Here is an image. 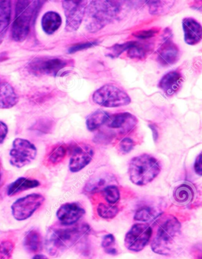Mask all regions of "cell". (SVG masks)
<instances>
[{
  "label": "cell",
  "instance_id": "1",
  "mask_svg": "<svg viewBox=\"0 0 202 259\" xmlns=\"http://www.w3.org/2000/svg\"><path fill=\"white\" fill-rule=\"evenodd\" d=\"M53 226L48 230L46 248L52 257L74 246L90 232L89 226Z\"/></svg>",
  "mask_w": 202,
  "mask_h": 259
},
{
  "label": "cell",
  "instance_id": "2",
  "mask_svg": "<svg viewBox=\"0 0 202 259\" xmlns=\"http://www.w3.org/2000/svg\"><path fill=\"white\" fill-rule=\"evenodd\" d=\"M124 2L92 1L87 6L86 29L96 33L119 18L123 10Z\"/></svg>",
  "mask_w": 202,
  "mask_h": 259
},
{
  "label": "cell",
  "instance_id": "3",
  "mask_svg": "<svg viewBox=\"0 0 202 259\" xmlns=\"http://www.w3.org/2000/svg\"><path fill=\"white\" fill-rule=\"evenodd\" d=\"M44 2L17 1L16 16L12 27V37L17 42L26 40L30 33L34 19L39 12Z\"/></svg>",
  "mask_w": 202,
  "mask_h": 259
},
{
  "label": "cell",
  "instance_id": "4",
  "mask_svg": "<svg viewBox=\"0 0 202 259\" xmlns=\"http://www.w3.org/2000/svg\"><path fill=\"white\" fill-rule=\"evenodd\" d=\"M180 229V223L175 217L168 215L161 219L157 233L151 243L152 251L161 255L172 254Z\"/></svg>",
  "mask_w": 202,
  "mask_h": 259
},
{
  "label": "cell",
  "instance_id": "5",
  "mask_svg": "<svg viewBox=\"0 0 202 259\" xmlns=\"http://www.w3.org/2000/svg\"><path fill=\"white\" fill-rule=\"evenodd\" d=\"M161 171V166L154 157L148 154L134 157L128 166V175L132 183L138 186L151 183Z\"/></svg>",
  "mask_w": 202,
  "mask_h": 259
},
{
  "label": "cell",
  "instance_id": "6",
  "mask_svg": "<svg viewBox=\"0 0 202 259\" xmlns=\"http://www.w3.org/2000/svg\"><path fill=\"white\" fill-rule=\"evenodd\" d=\"M93 102L103 107L114 108L128 106L131 98L124 90L114 84H106L94 93Z\"/></svg>",
  "mask_w": 202,
  "mask_h": 259
},
{
  "label": "cell",
  "instance_id": "7",
  "mask_svg": "<svg viewBox=\"0 0 202 259\" xmlns=\"http://www.w3.org/2000/svg\"><path fill=\"white\" fill-rule=\"evenodd\" d=\"M74 64L72 60L59 58L41 57L33 59L27 65L28 71L37 76H56L61 69Z\"/></svg>",
  "mask_w": 202,
  "mask_h": 259
},
{
  "label": "cell",
  "instance_id": "8",
  "mask_svg": "<svg viewBox=\"0 0 202 259\" xmlns=\"http://www.w3.org/2000/svg\"><path fill=\"white\" fill-rule=\"evenodd\" d=\"M36 155L37 149L33 143L26 139L17 138L10 152V163L13 166L22 168L32 163Z\"/></svg>",
  "mask_w": 202,
  "mask_h": 259
},
{
  "label": "cell",
  "instance_id": "9",
  "mask_svg": "<svg viewBox=\"0 0 202 259\" xmlns=\"http://www.w3.org/2000/svg\"><path fill=\"white\" fill-rule=\"evenodd\" d=\"M44 201L45 197L39 194H32L17 199L12 205L13 218L17 221L30 218Z\"/></svg>",
  "mask_w": 202,
  "mask_h": 259
},
{
  "label": "cell",
  "instance_id": "10",
  "mask_svg": "<svg viewBox=\"0 0 202 259\" xmlns=\"http://www.w3.org/2000/svg\"><path fill=\"white\" fill-rule=\"evenodd\" d=\"M152 235V229L148 224H135L125 236V247L132 251H140L147 246Z\"/></svg>",
  "mask_w": 202,
  "mask_h": 259
},
{
  "label": "cell",
  "instance_id": "11",
  "mask_svg": "<svg viewBox=\"0 0 202 259\" xmlns=\"http://www.w3.org/2000/svg\"><path fill=\"white\" fill-rule=\"evenodd\" d=\"M88 1H63V8L66 17L65 30L68 32H74L79 29L85 16Z\"/></svg>",
  "mask_w": 202,
  "mask_h": 259
},
{
  "label": "cell",
  "instance_id": "12",
  "mask_svg": "<svg viewBox=\"0 0 202 259\" xmlns=\"http://www.w3.org/2000/svg\"><path fill=\"white\" fill-rule=\"evenodd\" d=\"M71 157L69 168L72 172H78L91 162L95 150L91 146L86 144H75L69 146Z\"/></svg>",
  "mask_w": 202,
  "mask_h": 259
},
{
  "label": "cell",
  "instance_id": "13",
  "mask_svg": "<svg viewBox=\"0 0 202 259\" xmlns=\"http://www.w3.org/2000/svg\"><path fill=\"white\" fill-rule=\"evenodd\" d=\"M83 206L78 202H67L58 209L57 216L62 225L72 226L85 215Z\"/></svg>",
  "mask_w": 202,
  "mask_h": 259
},
{
  "label": "cell",
  "instance_id": "14",
  "mask_svg": "<svg viewBox=\"0 0 202 259\" xmlns=\"http://www.w3.org/2000/svg\"><path fill=\"white\" fill-rule=\"evenodd\" d=\"M156 59L163 66H170L176 64L180 58V49L172 39L164 40L156 52Z\"/></svg>",
  "mask_w": 202,
  "mask_h": 259
},
{
  "label": "cell",
  "instance_id": "15",
  "mask_svg": "<svg viewBox=\"0 0 202 259\" xmlns=\"http://www.w3.org/2000/svg\"><path fill=\"white\" fill-rule=\"evenodd\" d=\"M138 119L130 113H120L109 115L106 125L110 128L117 130L121 134H127L138 124Z\"/></svg>",
  "mask_w": 202,
  "mask_h": 259
},
{
  "label": "cell",
  "instance_id": "16",
  "mask_svg": "<svg viewBox=\"0 0 202 259\" xmlns=\"http://www.w3.org/2000/svg\"><path fill=\"white\" fill-rule=\"evenodd\" d=\"M117 180L113 174L101 172L96 174L88 181L85 187V191L88 193L93 194L97 192H103L108 187L115 185Z\"/></svg>",
  "mask_w": 202,
  "mask_h": 259
},
{
  "label": "cell",
  "instance_id": "17",
  "mask_svg": "<svg viewBox=\"0 0 202 259\" xmlns=\"http://www.w3.org/2000/svg\"><path fill=\"white\" fill-rule=\"evenodd\" d=\"M184 41L187 45L194 46L200 43L202 38L201 24L192 17H186L182 21Z\"/></svg>",
  "mask_w": 202,
  "mask_h": 259
},
{
  "label": "cell",
  "instance_id": "18",
  "mask_svg": "<svg viewBox=\"0 0 202 259\" xmlns=\"http://www.w3.org/2000/svg\"><path fill=\"white\" fill-rule=\"evenodd\" d=\"M183 82V76L179 72L171 71L163 76L158 87L166 95L171 96L179 92Z\"/></svg>",
  "mask_w": 202,
  "mask_h": 259
},
{
  "label": "cell",
  "instance_id": "19",
  "mask_svg": "<svg viewBox=\"0 0 202 259\" xmlns=\"http://www.w3.org/2000/svg\"><path fill=\"white\" fill-rule=\"evenodd\" d=\"M69 150V145L57 144L50 147L47 150L43 163L47 167L54 166L60 164L67 156Z\"/></svg>",
  "mask_w": 202,
  "mask_h": 259
},
{
  "label": "cell",
  "instance_id": "20",
  "mask_svg": "<svg viewBox=\"0 0 202 259\" xmlns=\"http://www.w3.org/2000/svg\"><path fill=\"white\" fill-rule=\"evenodd\" d=\"M19 102L13 87L8 82H0V109H8L15 106Z\"/></svg>",
  "mask_w": 202,
  "mask_h": 259
},
{
  "label": "cell",
  "instance_id": "21",
  "mask_svg": "<svg viewBox=\"0 0 202 259\" xmlns=\"http://www.w3.org/2000/svg\"><path fill=\"white\" fill-rule=\"evenodd\" d=\"M40 185V182L37 180L21 177L9 185L8 195L9 197H13L21 192L38 187Z\"/></svg>",
  "mask_w": 202,
  "mask_h": 259
},
{
  "label": "cell",
  "instance_id": "22",
  "mask_svg": "<svg viewBox=\"0 0 202 259\" xmlns=\"http://www.w3.org/2000/svg\"><path fill=\"white\" fill-rule=\"evenodd\" d=\"M24 248L31 254L39 253L43 248V239L39 231L33 229L24 237L23 240Z\"/></svg>",
  "mask_w": 202,
  "mask_h": 259
},
{
  "label": "cell",
  "instance_id": "23",
  "mask_svg": "<svg viewBox=\"0 0 202 259\" xmlns=\"http://www.w3.org/2000/svg\"><path fill=\"white\" fill-rule=\"evenodd\" d=\"M11 2L0 0V45L3 43L11 20Z\"/></svg>",
  "mask_w": 202,
  "mask_h": 259
},
{
  "label": "cell",
  "instance_id": "24",
  "mask_svg": "<svg viewBox=\"0 0 202 259\" xmlns=\"http://www.w3.org/2000/svg\"><path fill=\"white\" fill-rule=\"evenodd\" d=\"M62 24V18L59 14L55 12H48L45 14L42 19V27L48 34H54Z\"/></svg>",
  "mask_w": 202,
  "mask_h": 259
},
{
  "label": "cell",
  "instance_id": "25",
  "mask_svg": "<svg viewBox=\"0 0 202 259\" xmlns=\"http://www.w3.org/2000/svg\"><path fill=\"white\" fill-rule=\"evenodd\" d=\"M194 191L189 184H182L179 185L173 192L175 201L180 204H187L193 201Z\"/></svg>",
  "mask_w": 202,
  "mask_h": 259
},
{
  "label": "cell",
  "instance_id": "26",
  "mask_svg": "<svg viewBox=\"0 0 202 259\" xmlns=\"http://www.w3.org/2000/svg\"><path fill=\"white\" fill-rule=\"evenodd\" d=\"M110 114L102 110L93 112L86 120L87 127L90 132L96 131L101 126L106 124Z\"/></svg>",
  "mask_w": 202,
  "mask_h": 259
},
{
  "label": "cell",
  "instance_id": "27",
  "mask_svg": "<svg viewBox=\"0 0 202 259\" xmlns=\"http://www.w3.org/2000/svg\"><path fill=\"white\" fill-rule=\"evenodd\" d=\"M151 50V45L140 44L134 41L131 47L127 51V55L132 59L144 60Z\"/></svg>",
  "mask_w": 202,
  "mask_h": 259
},
{
  "label": "cell",
  "instance_id": "28",
  "mask_svg": "<svg viewBox=\"0 0 202 259\" xmlns=\"http://www.w3.org/2000/svg\"><path fill=\"white\" fill-rule=\"evenodd\" d=\"M147 3L149 12L153 15H165L170 11L175 3L173 1H149Z\"/></svg>",
  "mask_w": 202,
  "mask_h": 259
},
{
  "label": "cell",
  "instance_id": "29",
  "mask_svg": "<svg viewBox=\"0 0 202 259\" xmlns=\"http://www.w3.org/2000/svg\"><path fill=\"white\" fill-rule=\"evenodd\" d=\"M97 213L100 218L104 219H111L115 218L119 213L117 206L101 203L97 207Z\"/></svg>",
  "mask_w": 202,
  "mask_h": 259
},
{
  "label": "cell",
  "instance_id": "30",
  "mask_svg": "<svg viewBox=\"0 0 202 259\" xmlns=\"http://www.w3.org/2000/svg\"><path fill=\"white\" fill-rule=\"evenodd\" d=\"M134 41L125 42L123 44H116L110 47L107 48L106 51V57L111 58H116L127 51L131 47Z\"/></svg>",
  "mask_w": 202,
  "mask_h": 259
},
{
  "label": "cell",
  "instance_id": "31",
  "mask_svg": "<svg viewBox=\"0 0 202 259\" xmlns=\"http://www.w3.org/2000/svg\"><path fill=\"white\" fill-rule=\"evenodd\" d=\"M103 193L106 201L110 205L114 204L119 200L120 192L116 185L108 187L103 191Z\"/></svg>",
  "mask_w": 202,
  "mask_h": 259
},
{
  "label": "cell",
  "instance_id": "32",
  "mask_svg": "<svg viewBox=\"0 0 202 259\" xmlns=\"http://www.w3.org/2000/svg\"><path fill=\"white\" fill-rule=\"evenodd\" d=\"M155 212L149 206H143L136 212L134 220L143 222L150 221L154 218Z\"/></svg>",
  "mask_w": 202,
  "mask_h": 259
},
{
  "label": "cell",
  "instance_id": "33",
  "mask_svg": "<svg viewBox=\"0 0 202 259\" xmlns=\"http://www.w3.org/2000/svg\"><path fill=\"white\" fill-rule=\"evenodd\" d=\"M15 245L12 241H3L0 243V259H12Z\"/></svg>",
  "mask_w": 202,
  "mask_h": 259
},
{
  "label": "cell",
  "instance_id": "34",
  "mask_svg": "<svg viewBox=\"0 0 202 259\" xmlns=\"http://www.w3.org/2000/svg\"><path fill=\"white\" fill-rule=\"evenodd\" d=\"M99 44L98 40H92L86 42H82V43L76 44L72 45L69 47L68 50V54H74L76 52L81 51L83 50H87L90 48L97 46Z\"/></svg>",
  "mask_w": 202,
  "mask_h": 259
},
{
  "label": "cell",
  "instance_id": "35",
  "mask_svg": "<svg viewBox=\"0 0 202 259\" xmlns=\"http://www.w3.org/2000/svg\"><path fill=\"white\" fill-rule=\"evenodd\" d=\"M115 244V239L112 234H107L104 237L102 246L107 253L110 254H117V250L113 246Z\"/></svg>",
  "mask_w": 202,
  "mask_h": 259
},
{
  "label": "cell",
  "instance_id": "36",
  "mask_svg": "<svg viewBox=\"0 0 202 259\" xmlns=\"http://www.w3.org/2000/svg\"><path fill=\"white\" fill-rule=\"evenodd\" d=\"M159 31L160 29L158 28L154 27L151 29L135 31L132 35L135 37L140 38V39L146 40L156 36L159 33Z\"/></svg>",
  "mask_w": 202,
  "mask_h": 259
},
{
  "label": "cell",
  "instance_id": "37",
  "mask_svg": "<svg viewBox=\"0 0 202 259\" xmlns=\"http://www.w3.org/2000/svg\"><path fill=\"white\" fill-rule=\"evenodd\" d=\"M135 143L133 140L126 138L122 141L118 146V151L121 154V155H126L132 151V150L134 149Z\"/></svg>",
  "mask_w": 202,
  "mask_h": 259
},
{
  "label": "cell",
  "instance_id": "38",
  "mask_svg": "<svg viewBox=\"0 0 202 259\" xmlns=\"http://www.w3.org/2000/svg\"><path fill=\"white\" fill-rule=\"evenodd\" d=\"M8 134V127L4 122L0 121V145L4 142Z\"/></svg>",
  "mask_w": 202,
  "mask_h": 259
},
{
  "label": "cell",
  "instance_id": "39",
  "mask_svg": "<svg viewBox=\"0 0 202 259\" xmlns=\"http://www.w3.org/2000/svg\"><path fill=\"white\" fill-rule=\"evenodd\" d=\"M201 154L197 157L196 161H195L194 168L196 173L198 176H201L202 175V164H201Z\"/></svg>",
  "mask_w": 202,
  "mask_h": 259
},
{
  "label": "cell",
  "instance_id": "40",
  "mask_svg": "<svg viewBox=\"0 0 202 259\" xmlns=\"http://www.w3.org/2000/svg\"><path fill=\"white\" fill-rule=\"evenodd\" d=\"M149 126V128H150L151 129V131H152L153 138H154V141H157V139L158 138V132L157 128H156L155 125L154 124H151Z\"/></svg>",
  "mask_w": 202,
  "mask_h": 259
},
{
  "label": "cell",
  "instance_id": "41",
  "mask_svg": "<svg viewBox=\"0 0 202 259\" xmlns=\"http://www.w3.org/2000/svg\"><path fill=\"white\" fill-rule=\"evenodd\" d=\"M32 259H49L46 255L43 254H36L32 258Z\"/></svg>",
  "mask_w": 202,
  "mask_h": 259
},
{
  "label": "cell",
  "instance_id": "42",
  "mask_svg": "<svg viewBox=\"0 0 202 259\" xmlns=\"http://www.w3.org/2000/svg\"><path fill=\"white\" fill-rule=\"evenodd\" d=\"M2 178V162L1 160H0V181H1Z\"/></svg>",
  "mask_w": 202,
  "mask_h": 259
},
{
  "label": "cell",
  "instance_id": "43",
  "mask_svg": "<svg viewBox=\"0 0 202 259\" xmlns=\"http://www.w3.org/2000/svg\"></svg>",
  "mask_w": 202,
  "mask_h": 259
}]
</instances>
